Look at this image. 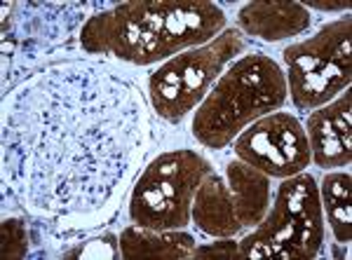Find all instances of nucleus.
Wrapping results in <instances>:
<instances>
[{"label":"nucleus","instance_id":"nucleus-2","mask_svg":"<svg viewBox=\"0 0 352 260\" xmlns=\"http://www.w3.org/2000/svg\"><path fill=\"white\" fill-rule=\"evenodd\" d=\"M226 28V12L202 0H134L104 8L85 19L80 49L151 66L212 43Z\"/></svg>","mask_w":352,"mask_h":260},{"label":"nucleus","instance_id":"nucleus-18","mask_svg":"<svg viewBox=\"0 0 352 260\" xmlns=\"http://www.w3.org/2000/svg\"><path fill=\"white\" fill-rule=\"evenodd\" d=\"M192 258H197V260H242L240 241H235L232 237H221V241H214V244L195 246Z\"/></svg>","mask_w":352,"mask_h":260},{"label":"nucleus","instance_id":"nucleus-1","mask_svg":"<svg viewBox=\"0 0 352 260\" xmlns=\"http://www.w3.org/2000/svg\"><path fill=\"white\" fill-rule=\"evenodd\" d=\"M155 143L148 104L120 73L68 59L3 101V190L54 237L104 228Z\"/></svg>","mask_w":352,"mask_h":260},{"label":"nucleus","instance_id":"nucleus-7","mask_svg":"<svg viewBox=\"0 0 352 260\" xmlns=\"http://www.w3.org/2000/svg\"><path fill=\"white\" fill-rule=\"evenodd\" d=\"M350 16L322 26L312 38L287 47V89L300 113L322 108L350 89L352 80Z\"/></svg>","mask_w":352,"mask_h":260},{"label":"nucleus","instance_id":"nucleus-15","mask_svg":"<svg viewBox=\"0 0 352 260\" xmlns=\"http://www.w3.org/2000/svg\"><path fill=\"white\" fill-rule=\"evenodd\" d=\"M350 172H331L322 178L320 202L327 213L329 228L338 244H350L352 237V206H350Z\"/></svg>","mask_w":352,"mask_h":260},{"label":"nucleus","instance_id":"nucleus-11","mask_svg":"<svg viewBox=\"0 0 352 260\" xmlns=\"http://www.w3.org/2000/svg\"><path fill=\"white\" fill-rule=\"evenodd\" d=\"M312 24L308 8L289 0H268L249 3L237 12V26L247 36L265 43H280L305 33Z\"/></svg>","mask_w":352,"mask_h":260},{"label":"nucleus","instance_id":"nucleus-6","mask_svg":"<svg viewBox=\"0 0 352 260\" xmlns=\"http://www.w3.org/2000/svg\"><path fill=\"white\" fill-rule=\"evenodd\" d=\"M214 172L200 152L181 148L151 160L129 195V218L139 228L184 230L202 178Z\"/></svg>","mask_w":352,"mask_h":260},{"label":"nucleus","instance_id":"nucleus-3","mask_svg":"<svg viewBox=\"0 0 352 260\" xmlns=\"http://www.w3.org/2000/svg\"><path fill=\"white\" fill-rule=\"evenodd\" d=\"M287 78L275 59L263 52H252L237 59L221 73L204 101L195 108L192 137L204 148L221 150L240 132L270 115L287 101Z\"/></svg>","mask_w":352,"mask_h":260},{"label":"nucleus","instance_id":"nucleus-14","mask_svg":"<svg viewBox=\"0 0 352 260\" xmlns=\"http://www.w3.org/2000/svg\"><path fill=\"white\" fill-rule=\"evenodd\" d=\"M226 183L235 200V213L242 228H256L270 209V176L237 160L226 167Z\"/></svg>","mask_w":352,"mask_h":260},{"label":"nucleus","instance_id":"nucleus-17","mask_svg":"<svg viewBox=\"0 0 352 260\" xmlns=\"http://www.w3.org/2000/svg\"><path fill=\"white\" fill-rule=\"evenodd\" d=\"M118 237L104 235L101 239L85 241L76 248V251H64V258H118Z\"/></svg>","mask_w":352,"mask_h":260},{"label":"nucleus","instance_id":"nucleus-4","mask_svg":"<svg viewBox=\"0 0 352 260\" xmlns=\"http://www.w3.org/2000/svg\"><path fill=\"white\" fill-rule=\"evenodd\" d=\"M87 5L8 3L3 5V94L73 54L87 19Z\"/></svg>","mask_w":352,"mask_h":260},{"label":"nucleus","instance_id":"nucleus-5","mask_svg":"<svg viewBox=\"0 0 352 260\" xmlns=\"http://www.w3.org/2000/svg\"><path fill=\"white\" fill-rule=\"evenodd\" d=\"M324 244V211L310 174L282 178L263 220L240 241L242 260H310Z\"/></svg>","mask_w":352,"mask_h":260},{"label":"nucleus","instance_id":"nucleus-9","mask_svg":"<svg viewBox=\"0 0 352 260\" xmlns=\"http://www.w3.org/2000/svg\"><path fill=\"white\" fill-rule=\"evenodd\" d=\"M235 155L270 178H289L305 172L312 152L303 124L289 113H270L249 124L232 145Z\"/></svg>","mask_w":352,"mask_h":260},{"label":"nucleus","instance_id":"nucleus-12","mask_svg":"<svg viewBox=\"0 0 352 260\" xmlns=\"http://www.w3.org/2000/svg\"><path fill=\"white\" fill-rule=\"evenodd\" d=\"M190 220H195L200 233L214 237V239L232 237L242 230L235 213L232 192L219 174L209 172L202 178L200 188L195 192V200H192Z\"/></svg>","mask_w":352,"mask_h":260},{"label":"nucleus","instance_id":"nucleus-8","mask_svg":"<svg viewBox=\"0 0 352 260\" xmlns=\"http://www.w3.org/2000/svg\"><path fill=\"white\" fill-rule=\"evenodd\" d=\"M247 49V43L235 28H226L221 36L202 47H192L172 56L151 73L148 94L157 117L181 122L204 101L226 66Z\"/></svg>","mask_w":352,"mask_h":260},{"label":"nucleus","instance_id":"nucleus-19","mask_svg":"<svg viewBox=\"0 0 352 260\" xmlns=\"http://www.w3.org/2000/svg\"><path fill=\"white\" fill-rule=\"evenodd\" d=\"M310 8H317V10H348V3H308ZM305 5V8H308Z\"/></svg>","mask_w":352,"mask_h":260},{"label":"nucleus","instance_id":"nucleus-16","mask_svg":"<svg viewBox=\"0 0 352 260\" xmlns=\"http://www.w3.org/2000/svg\"><path fill=\"white\" fill-rule=\"evenodd\" d=\"M0 235H3V251H0V256L5 260H19L28 256V228L24 218H3Z\"/></svg>","mask_w":352,"mask_h":260},{"label":"nucleus","instance_id":"nucleus-10","mask_svg":"<svg viewBox=\"0 0 352 260\" xmlns=\"http://www.w3.org/2000/svg\"><path fill=\"white\" fill-rule=\"evenodd\" d=\"M312 160L322 169L348 167L352 160V92L345 89L322 108H315L305 122Z\"/></svg>","mask_w":352,"mask_h":260},{"label":"nucleus","instance_id":"nucleus-13","mask_svg":"<svg viewBox=\"0 0 352 260\" xmlns=\"http://www.w3.org/2000/svg\"><path fill=\"white\" fill-rule=\"evenodd\" d=\"M118 241L124 260H186L195 251V237L184 230H148L132 225L122 230Z\"/></svg>","mask_w":352,"mask_h":260}]
</instances>
